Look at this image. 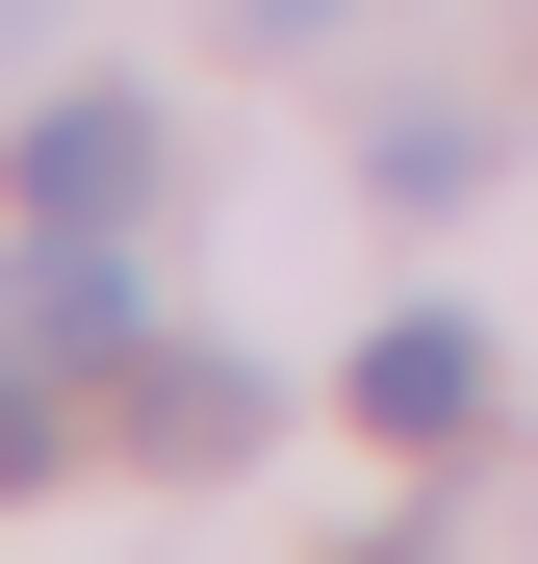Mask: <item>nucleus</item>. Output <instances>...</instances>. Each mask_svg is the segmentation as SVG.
<instances>
[{
	"label": "nucleus",
	"instance_id": "20e7f679",
	"mask_svg": "<svg viewBox=\"0 0 538 564\" xmlns=\"http://www.w3.org/2000/svg\"><path fill=\"white\" fill-rule=\"evenodd\" d=\"M0 488H52V386H26V359H0Z\"/></svg>",
	"mask_w": 538,
	"mask_h": 564
},
{
	"label": "nucleus",
	"instance_id": "f257e3e1",
	"mask_svg": "<svg viewBox=\"0 0 538 564\" xmlns=\"http://www.w3.org/2000/svg\"><path fill=\"white\" fill-rule=\"evenodd\" d=\"M26 206H77V231L154 206V104H129V77H103V104H26Z\"/></svg>",
	"mask_w": 538,
	"mask_h": 564
},
{
	"label": "nucleus",
	"instance_id": "7ed1b4c3",
	"mask_svg": "<svg viewBox=\"0 0 538 564\" xmlns=\"http://www.w3.org/2000/svg\"><path fill=\"white\" fill-rule=\"evenodd\" d=\"M462 411H487V334H462V308L359 334V436H462Z\"/></svg>",
	"mask_w": 538,
	"mask_h": 564
},
{
	"label": "nucleus",
	"instance_id": "423d86ee",
	"mask_svg": "<svg viewBox=\"0 0 538 564\" xmlns=\"http://www.w3.org/2000/svg\"><path fill=\"white\" fill-rule=\"evenodd\" d=\"M333 564H410V539H333Z\"/></svg>",
	"mask_w": 538,
	"mask_h": 564
},
{
	"label": "nucleus",
	"instance_id": "f03ea898",
	"mask_svg": "<svg viewBox=\"0 0 538 564\" xmlns=\"http://www.w3.org/2000/svg\"><path fill=\"white\" fill-rule=\"evenodd\" d=\"M0 308H26V334H52V359H103V334H129V308H154V282H129V257H103V231H77V206H26V257H0Z\"/></svg>",
	"mask_w": 538,
	"mask_h": 564
},
{
	"label": "nucleus",
	"instance_id": "39448f33",
	"mask_svg": "<svg viewBox=\"0 0 538 564\" xmlns=\"http://www.w3.org/2000/svg\"><path fill=\"white\" fill-rule=\"evenodd\" d=\"M256 26H333V0H256Z\"/></svg>",
	"mask_w": 538,
	"mask_h": 564
}]
</instances>
